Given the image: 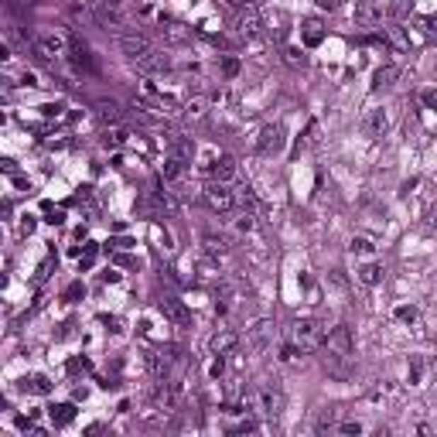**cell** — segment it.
<instances>
[{"label": "cell", "instance_id": "cell-37", "mask_svg": "<svg viewBox=\"0 0 437 437\" xmlns=\"http://www.w3.org/2000/svg\"><path fill=\"white\" fill-rule=\"evenodd\" d=\"M390 41H393V45H397L399 52H407V48H410V45H407V38H403V35H399V28H390Z\"/></svg>", "mask_w": 437, "mask_h": 437}, {"label": "cell", "instance_id": "cell-12", "mask_svg": "<svg viewBox=\"0 0 437 437\" xmlns=\"http://www.w3.org/2000/svg\"><path fill=\"white\" fill-rule=\"evenodd\" d=\"M236 342H239V335H236L232 328H219V331L209 339V352L212 356H226V352L236 348Z\"/></svg>", "mask_w": 437, "mask_h": 437}, {"label": "cell", "instance_id": "cell-13", "mask_svg": "<svg viewBox=\"0 0 437 437\" xmlns=\"http://www.w3.org/2000/svg\"><path fill=\"white\" fill-rule=\"evenodd\" d=\"M205 171L212 174V178H219V181H229L232 174H236V164H232V157H226V154H209V164H202Z\"/></svg>", "mask_w": 437, "mask_h": 437}, {"label": "cell", "instance_id": "cell-1", "mask_svg": "<svg viewBox=\"0 0 437 437\" xmlns=\"http://www.w3.org/2000/svg\"><path fill=\"white\" fill-rule=\"evenodd\" d=\"M324 348H328V359H324V365H331L339 376H342L345 362L352 359V352H356V342H352V331L345 328V324H335L328 335H324Z\"/></svg>", "mask_w": 437, "mask_h": 437}, {"label": "cell", "instance_id": "cell-9", "mask_svg": "<svg viewBox=\"0 0 437 437\" xmlns=\"http://www.w3.org/2000/svg\"><path fill=\"white\" fill-rule=\"evenodd\" d=\"M236 31H239L243 38H256V35L263 31V18H260V11H256V7H243L239 18H236Z\"/></svg>", "mask_w": 437, "mask_h": 437}, {"label": "cell", "instance_id": "cell-8", "mask_svg": "<svg viewBox=\"0 0 437 437\" xmlns=\"http://www.w3.org/2000/svg\"><path fill=\"white\" fill-rule=\"evenodd\" d=\"M38 55L45 62H58V58L69 55V41L62 38V35H41L38 38Z\"/></svg>", "mask_w": 437, "mask_h": 437}, {"label": "cell", "instance_id": "cell-34", "mask_svg": "<svg viewBox=\"0 0 437 437\" xmlns=\"http://www.w3.org/2000/svg\"><path fill=\"white\" fill-rule=\"evenodd\" d=\"M127 137H130V133L123 130V127H113V130L106 133V144H110V147H120V144H127Z\"/></svg>", "mask_w": 437, "mask_h": 437}, {"label": "cell", "instance_id": "cell-27", "mask_svg": "<svg viewBox=\"0 0 437 437\" xmlns=\"http://www.w3.org/2000/svg\"><path fill=\"white\" fill-rule=\"evenodd\" d=\"M322 38H324L322 21H307L305 24V45L307 48H314V45H322Z\"/></svg>", "mask_w": 437, "mask_h": 437}, {"label": "cell", "instance_id": "cell-31", "mask_svg": "<svg viewBox=\"0 0 437 437\" xmlns=\"http://www.w3.org/2000/svg\"><path fill=\"white\" fill-rule=\"evenodd\" d=\"M414 24L420 28V35L427 41H437V18H417Z\"/></svg>", "mask_w": 437, "mask_h": 437}, {"label": "cell", "instance_id": "cell-5", "mask_svg": "<svg viewBox=\"0 0 437 437\" xmlns=\"http://www.w3.org/2000/svg\"><path fill=\"white\" fill-rule=\"evenodd\" d=\"M93 14L103 28H123L127 24V14H123L120 0H93Z\"/></svg>", "mask_w": 437, "mask_h": 437}, {"label": "cell", "instance_id": "cell-3", "mask_svg": "<svg viewBox=\"0 0 437 437\" xmlns=\"http://www.w3.org/2000/svg\"><path fill=\"white\" fill-rule=\"evenodd\" d=\"M324 335H328V328H324L322 322H314V318H301V322L290 324V342L297 345L301 352H314V348H322Z\"/></svg>", "mask_w": 437, "mask_h": 437}, {"label": "cell", "instance_id": "cell-17", "mask_svg": "<svg viewBox=\"0 0 437 437\" xmlns=\"http://www.w3.org/2000/svg\"><path fill=\"white\" fill-rule=\"evenodd\" d=\"M161 311H164V318H171V322H174V324H181V328L191 322L188 307L181 305V301H174V297H164V301H161Z\"/></svg>", "mask_w": 437, "mask_h": 437}, {"label": "cell", "instance_id": "cell-32", "mask_svg": "<svg viewBox=\"0 0 437 437\" xmlns=\"http://www.w3.org/2000/svg\"><path fill=\"white\" fill-rule=\"evenodd\" d=\"M284 62L290 65V69H305L307 65V58L297 52V48H284Z\"/></svg>", "mask_w": 437, "mask_h": 437}, {"label": "cell", "instance_id": "cell-36", "mask_svg": "<svg viewBox=\"0 0 437 437\" xmlns=\"http://www.w3.org/2000/svg\"><path fill=\"white\" fill-rule=\"evenodd\" d=\"M397 318H399V322L414 324V322H417V307H397Z\"/></svg>", "mask_w": 437, "mask_h": 437}, {"label": "cell", "instance_id": "cell-38", "mask_svg": "<svg viewBox=\"0 0 437 437\" xmlns=\"http://www.w3.org/2000/svg\"><path fill=\"white\" fill-rule=\"evenodd\" d=\"M236 226L243 229V232H249V229H253V212H243V215H239V222H236Z\"/></svg>", "mask_w": 437, "mask_h": 437}, {"label": "cell", "instance_id": "cell-33", "mask_svg": "<svg viewBox=\"0 0 437 437\" xmlns=\"http://www.w3.org/2000/svg\"><path fill=\"white\" fill-rule=\"evenodd\" d=\"M352 253H359V256H369V253H376V246H373V239H365V236H356V239H352Z\"/></svg>", "mask_w": 437, "mask_h": 437}, {"label": "cell", "instance_id": "cell-22", "mask_svg": "<svg viewBox=\"0 0 437 437\" xmlns=\"http://www.w3.org/2000/svg\"><path fill=\"white\" fill-rule=\"evenodd\" d=\"M397 79H399V65H382V69H376V76H373V89L393 86Z\"/></svg>", "mask_w": 437, "mask_h": 437}, {"label": "cell", "instance_id": "cell-4", "mask_svg": "<svg viewBox=\"0 0 437 437\" xmlns=\"http://www.w3.org/2000/svg\"><path fill=\"white\" fill-rule=\"evenodd\" d=\"M202 198H205V205H209L212 212H229L236 205V195L229 188V181H209L205 191H202Z\"/></svg>", "mask_w": 437, "mask_h": 437}, {"label": "cell", "instance_id": "cell-6", "mask_svg": "<svg viewBox=\"0 0 437 437\" xmlns=\"http://www.w3.org/2000/svg\"><path fill=\"white\" fill-rule=\"evenodd\" d=\"M284 127L280 123H266L263 130H260V137H256V151L260 154H280L284 151Z\"/></svg>", "mask_w": 437, "mask_h": 437}, {"label": "cell", "instance_id": "cell-23", "mask_svg": "<svg viewBox=\"0 0 437 437\" xmlns=\"http://www.w3.org/2000/svg\"><path fill=\"white\" fill-rule=\"evenodd\" d=\"M147 365H151L154 380H168V369H171V359H168V356H161V352H151V356H147Z\"/></svg>", "mask_w": 437, "mask_h": 437}, {"label": "cell", "instance_id": "cell-39", "mask_svg": "<svg viewBox=\"0 0 437 437\" xmlns=\"http://www.w3.org/2000/svg\"><path fill=\"white\" fill-rule=\"evenodd\" d=\"M222 72H226V76H236V72H239V62H236V58H226V62H222Z\"/></svg>", "mask_w": 437, "mask_h": 437}, {"label": "cell", "instance_id": "cell-21", "mask_svg": "<svg viewBox=\"0 0 437 437\" xmlns=\"http://www.w3.org/2000/svg\"><path fill=\"white\" fill-rule=\"evenodd\" d=\"M205 113H209V99L205 96H191L188 103H185V120H191V123L205 120Z\"/></svg>", "mask_w": 437, "mask_h": 437}, {"label": "cell", "instance_id": "cell-26", "mask_svg": "<svg viewBox=\"0 0 437 437\" xmlns=\"http://www.w3.org/2000/svg\"><path fill=\"white\" fill-rule=\"evenodd\" d=\"M181 178H185V161H178V157H168V161H164V181L178 185Z\"/></svg>", "mask_w": 437, "mask_h": 437}, {"label": "cell", "instance_id": "cell-15", "mask_svg": "<svg viewBox=\"0 0 437 437\" xmlns=\"http://www.w3.org/2000/svg\"><path fill=\"white\" fill-rule=\"evenodd\" d=\"M96 120H99V123H110V127H116V123L123 120L120 103H113V99H99V103H96Z\"/></svg>", "mask_w": 437, "mask_h": 437}, {"label": "cell", "instance_id": "cell-2", "mask_svg": "<svg viewBox=\"0 0 437 437\" xmlns=\"http://www.w3.org/2000/svg\"><path fill=\"white\" fill-rule=\"evenodd\" d=\"M249 407L263 420H277L284 414V393H280L273 382H260V386L249 393Z\"/></svg>", "mask_w": 437, "mask_h": 437}, {"label": "cell", "instance_id": "cell-35", "mask_svg": "<svg viewBox=\"0 0 437 437\" xmlns=\"http://www.w3.org/2000/svg\"><path fill=\"white\" fill-rule=\"evenodd\" d=\"M335 431H339V434H362V424H356V420H345V424H339Z\"/></svg>", "mask_w": 437, "mask_h": 437}, {"label": "cell", "instance_id": "cell-29", "mask_svg": "<svg viewBox=\"0 0 437 437\" xmlns=\"http://www.w3.org/2000/svg\"><path fill=\"white\" fill-rule=\"evenodd\" d=\"M202 246H205V256H222V253H226V239H222V236H205V239H202Z\"/></svg>", "mask_w": 437, "mask_h": 437}, {"label": "cell", "instance_id": "cell-19", "mask_svg": "<svg viewBox=\"0 0 437 437\" xmlns=\"http://www.w3.org/2000/svg\"><path fill=\"white\" fill-rule=\"evenodd\" d=\"M161 35H164L168 45H185V41L191 38V28L178 24V21H168V24H161Z\"/></svg>", "mask_w": 437, "mask_h": 437}, {"label": "cell", "instance_id": "cell-11", "mask_svg": "<svg viewBox=\"0 0 437 437\" xmlns=\"http://www.w3.org/2000/svg\"><path fill=\"white\" fill-rule=\"evenodd\" d=\"M133 65H137V72H144V76H161V72H168V69H171V58L164 55V52H157V48H154L151 55L137 58Z\"/></svg>", "mask_w": 437, "mask_h": 437}, {"label": "cell", "instance_id": "cell-40", "mask_svg": "<svg viewBox=\"0 0 437 437\" xmlns=\"http://www.w3.org/2000/svg\"><path fill=\"white\" fill-rule=\"evenodd\" d=\"M229 7H239V11H243V7H256V0H226Z\"/></svg>", "mask_w": 437, "mask_h": 437}, {"label": "cell", "instance_id": "cell-25", "mask_svg": "<svg viewBox=\"0 0 437 437\" xmlns=\"http://www.w3.org/2000/svg\"><path fill=\"white\" fill-rule=\"evenodd\" d=\"M382 273H386V270H382L380 263H365V266L359 270V280H362L365 287H376V284H382Z\"/></svg>", "mask_w": 437, "mask_h": 437}, {"label": "cell", "instance_id": "cell-18", "mask_svg": "<svg viewBox=\"0 0 437 437\" xmlns=\"http://www.w3.org/2000/svg\"><path fill=\"white\" fill-rule=\"evenodd\" d=\"M356 21H359L362 28H373L380 21V4L376 0H359L356 4Z\"/></svg>", "mask_w": 437, "mask_h": 437}, {"label": "cell", "instance_id": "cell-30", "mask_svg": "<svg viewBox=\"0 0 437 437\" xmlns=\"http://www.w3.org/2000/svg\"><path fill=\"white\" fill-rule=\"evenodd\" d=\"M414 11V0H390V18L393 21H407Z\"/></svg>", "mask_w": 437, "mask_h": 437}, {"label": "cell", "instance_id": "cell-20", "mask_svg": "<svg viewBox=\"0 0 437 437\" xmlns=\"http://www.w3.org/2000/svg\"><path fill=\"white\" fill-rule=\"evenodd\" d=\"M151 198L157 202V209H164V212H174V209H178L174 195L168 191V185H161V181H154V185H151Z\"/></svg>", "mask_w": 437, "mask_h": 437}, {"label": "cell", "instance_id": "cell-28", "mask_svg": "<svg viewBox=\"0 0 437 437\" xmlns=\"http://www.w3.org/2000/svg\"><path fill=\"white\" fill-rule=\"evenodd\" d=\"M24 390H31V393L45 397V393H52V380H48V376H41V373H35L31 380H24Z\"/></svg>", "mask_w": 437, "mask_h": 437}, {"label": "cell", "instance_id": "cell-14", "mask_svg": "<svg viewBox=\"0 0 437 437\" xmlns=\"http://www.w3.org/2000/svg\"><path fill=\"white\" fill-rule=\"evenodd\" d=\"M195 147H191L188 137H181V133H168V157H178V161H185L188 164Z\"/></svg>", "mask_w": 437, "mask_h": 437}, {"label": "cell", "instance_id": "cell-16", "mask_svg": "<svg viewBox=\"0 0 437 437\" xmlns=\"http://www.w3.org/2000/svg\"><path fill=\"white\" fill-rule=\"evenodd\" d=\"M362 127H365V133H369V137H382V133H386V127H390V116H386V110H369V113H365V120H362Z\"/></svg>", "mask_w": 437, "mask_h": 437}, {"label": "cell", "instance_id": "cell-24", "mask_svg": "<svg viewBox=\"0 0 437 437\" xmlns=\"http://www.w3.org/2000/svg\"><path fill=\"white\" fill-rule=\"evenodd\" d=\"M76 420V407L72 403H58V407H52V424L55 427H69Z\"/></svg>", "mask_w": 437, "mask_h": 437}, {"label": "cell", "instance_id": "cell-7", "mask_svg": "<svg viewBox=\"0 0 437 437\" xmlns=\"http://www.w3.org/2000/svg\"><path fill=\"white\" fill-rule=\"evenodd\" d=\"M273 328H277V324L270 322V318H260V322H253V328L246 331L249 348H253V352H263L266 345L273 342Z\"/></svg>", "mask_w": 437, "mask_h": 437}, {"label": "cell", "instance_id": "cell-10", "mask_svg": "<svg viewBox=\"0 0 437 437\" xmlns=\"http://www.w3.org/2000/svg\"><path fill=\"white\" fill-rule=\"evenodd\" d=\"M120 52L137 62V58L151 55L154 45H151V38H144V35H120Z\"/></svg>", "mask_w": 437, "mask_h": 437}]
</instances>
